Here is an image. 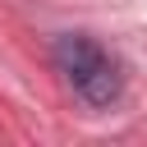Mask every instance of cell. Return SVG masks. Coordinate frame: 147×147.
<instances>
[{
  "instance_id": "obj_1",
  "label": "cell",
  "mask_w": 147,
  "mask_h": 147,
  "mask_svg": "<svg viewBox=\"0 0 147 147\" xmlns=\"http://www.w3.org/2000/svg\"><path fill=\"white\" fill-rule=\"evenodd\" d=\"M51 55H55L60 74L74 83V92H78L87 106H110V101H119V92H124V69H119V60H115L101 41H92V37H83V32H64Z\"/></svg>"
}]
</instances>
